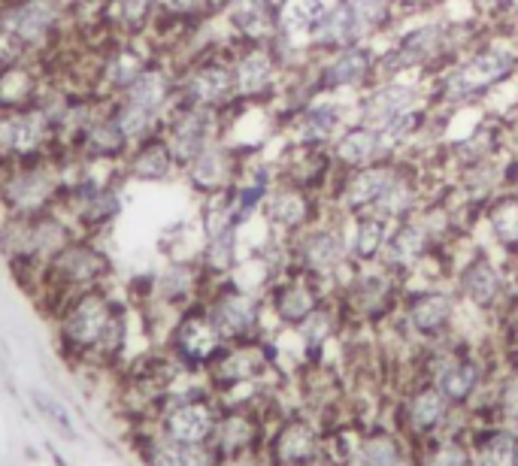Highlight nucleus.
Here are the masks:
<instances>
[{"mask_svg":"<svg viewBox=\"0 0 518 466\" xmlns=\"http://www.w3.org/2000/svg\"><path fill=\"white\" fill-rule=\"evenodd\" d=\"M55 318L61 348L76 361L112 364L127 346V315L107 285L70 297Z\"/></svg>","mask_w":518,"mask_h":466,"instance_id":"obj_1","label":"nucleus"},{"mask_svg":"<svg viewBox=\"0 0 518 466\" xmlns=\"http://www.w3.org/2000/svg\"><path fill=\"white\" fill-rule=\"evenodd\" d=\"M76 236V227L61 209L40 215H0V255L24 282H40L43 269Z\"/></svg>","mask_w":518,"mask_h":466,"instance_id":"obj_2","label":"nucleus"},{"mask_svg":"<svg viewBox=\"0 0 518 466\" xmlns=\"http://www.w3.org/2000/svg\"><path fill=\"white\" fill-rule=\"evenodd\" d=\"M67 188V161L61 154L13 161L0 167V215H40L58 209Z\"/></svg>","mask_w":518,"mask_h":466,"instance_id":"obj_3","label":"nucleus"},{"mask_svg":"<svg viewBox=\"0 0 518 466\" xmlns=\"http://www.w3.org/2000/svg\"><path fill=\"white\" fill-rule=\"evenodd\" d=\"M112 276V260L101 245L94 242V236L79 233L58 258L52 260L43 276H40V291L48 300V306L58 312L70 297L92 288H103Z\"/></svg>","mask_w":518,"mask_h":466,"instance_id":"obj_4","label":"nucleus"},{"mask_svg":"<svg viewBox=\"0 0 518 466\" xmlns=\"http://www.w3.org/2000/svg\"><path fill=\"white\" fill-rule=\"evenodd\" d=\"M0 28L28 58H43L64 28V6L61 0H10L0 10Z\"/></svg>","mask_w":518,"mask_h":466,"instance_id":"obj_5","label":"nucleus"},{"mask_svg":"<svg viewBox=\"0 0 518 466\" xmlns=\"http://www.w3.org/2000/svg\"><path fill=\"white\" fill-rule=\"evenodd\" d=\"M222 406L204 394H170L155 412V430L182 445H213Z\"/></svg>","mask_w":518,"mask_h":466,"instance_id":"obj_6","label":"nucleus"},{"mask_svg":"<svg viewBox=\"0 0 518 466\" xmlns=\"http://www.w3.org/2000/svg\"><path fill=\"white\" fill-rule=\"evenodd\" d=\"M228 339L209 318L206 309H189L170 330V355L185 370H209V364L222 355Z\"/></svg>","mask_w":518,"mask_h":466,"instance_id":"obj_7","label":"nucleus"},{"mask_svg":"<svg viewBox=\"0 0 518 466\" xmlns=\"http://www.w3.org/2000/svg\"><path fill=\"white\" fill-rule=\"evenodd\" d=\"M264 457L270 466H315L325 461V430L306 418H285L267 433Z\"/></svg>","mask_w":518,"mask_h":466,"instance_id":"obj_8","label":"nucleus"},{"mask_svg":"<svg viewBox=\"0 0 518 466\" xmlns=\"http://www.w3.org/2000/svg\"><path fill=\"white\" fill-rule=\"evenodd\" d=\"M161 136L167 140L176 163L185 170L206 145L215 143V110L176 103L164 121V127H161Z\"/></svg>","mask_w":518,"mask_h":466,"instance_id":"obj_9","label":"nucleus"},{"mask_svg":"<svg viewBox=\"0 0 518 466\" xmlns=\"http://www.w3.org/2000/svg\"><path fill=\"white\" fill-rule=\"evenodd\" d=\"M452 415H455V406L427 382V385L416 388L407 397L398 430L407 439H412V443H425V439L436 436V433L449 430Z\"/></svg>","mask_w":518,"mask_h":466,"instance_id":"obj_10","label":"nucleus"},{"mask_svg":"<svg viewBox=\"0 0 518 466\" xmlns=\"http://www.w3.org/2000/svg\"><path fill=\"white\" fill-rule=\"evenodd\" d=\"M204 309L228 342H240L252 337L258 321H261V303H258V297L252 291L240 288V285H224L222 291H215V297L209 300Z\"/></svg>","mask_w":518,"mask_h":466,"instance_id":"obj_11","label":"nucleus"},{"mask_svg":"<svg viewBox=\"0 0 518 466\" xmlns=\"http://www.w3.org/2000/svg\"><path fill=\"white\" fill-rule=\"evenodd\" d=\"M267 433L270 430H264V418L258 412H252V406L246 403L224 406L222 415H218L213 445L218 448L222 457L255 454V452H264Z\"/></svg>","mask_w":518,"mask_h":466,"instance_id":"obj_12","label":"nucleus"},{"mask_svg":"<svg viewBox=\"0 0 518 466\" xmlns=\"http://www.w3.org/2000/svg\"><path fill=\"white\" fill-rule=\"evenodd\" d=\"M515 67V58L504 48H488V52H479L476 58H470L464 67H458L443 85V94L449 101H467V97H476L482 92H488L495 82H500L509 70Z\"/></svg>","mask_w":518,"mask_h":466,"instance_id":"obj_13","label":"nucleus"},{"mask_svg":"<svg viewBox=\"0 0 518 466\" xmlns=\"http://www.w3.org/2000/svg\"><path fill=\"white\" fill-rule=\"evenodd\" d=\"M267 373V355L261 346L252 342H237V346H224L222 355L209 364V379L222 394H233V391L255 385L258 379Z\"/></svg>","mask_w":518,"mask_h":466,"instance_id":"obj_14","label":"nucleus"},{"mask_svg":"<svg viewBox=\"0 0 518 466\" xmlns=\"http://www.w3.org/2000/svg\"><path fill=\"white\" fill-rule=\"evenodd\" d=\"M112 101L134 106V110H143V112H152V116L167 121L173 106L180 103V94H176V85H173V79H170V70L152 61L149 67H145L119 97H112Z\"/></svg>","mask_w":518,"mask_h":466,"instance_id":"obj_15","label":"nucleus"},{"mask_svg":"<svg viewBox=\"0 0 518 466\" xmlns=\"http://www.w3.org/2000/svg\"><path fill=\"white\" fill-rule=\"evenodd\" d=\"M431 385L455 409H467L482 388V366L473 357L443 355L431 366Z\"/></svg>","mask_w":518,"mask_h":466,"instance_id":"obj_16","label":"nucleus"},{"mask_svg":"<svg viewBox=\"0 0 518 466\" xmlns=\"http://www.w3.org/2000/svg\"><path fill=\"white\" fill-rule=\"evenodd\" d=\"M40 58H22L0 67V112L28 110L46 101L43 70L37 67Z\"/></svg>","mask_w":518,"mask_h":466,"instance_id":"obj_17","label":"nucleus"},{"mask_svg":"<svg viewBox=\"0 0 518 466\" xmlns=\"http://www.w3.org/2000/svg\"><path fill=\"white\" fill-rule=\"evenodd\" d=\"M180 103L189 106H204V110H215V106L228 103L237 88H233V70L222 67V64H204L194 67L189 76L182 79V85L176 88Z\"/></svg>","mask_w":518,"mask_h":466,"instance_id":"obj_18","label":"nucleus"},{"mask_svg":"<svg viewBox=\"0 0 518 466\" xmlns=\"http://www.w3.org/2000/svg\"><path fill=\"white\" fill-rule=\"evenodd\" d=\"M176 158L170 152V145L164 136H149V140L136 143L127 149L125 161H121V173L127 179H136V182H164L176 173Z\"/></svg>","mask_w":518,"mask_h":466,"instance_id":"obj_19","label":"nucleus"},{"mask_svg":"<svg viewBox=\"0 0 518 466\" xmlns=\"http://www.w3.org/2000/svg\"><path fill=\"white\" fill-rule=\"evenodd\" d=\"M140 454L145 466H218L222 454L215 445H182L173 439H164L158 430L143 436Z\"/></svg>","mask_w":518,"mask_h":466,"instance_id":"obj_20","label":"nucleus"},{"mask_svg":"<svg viewBox=\"0 0 518 466\" xmlns=\"http://www.w3.org/2000/svg\"><path fill=\"white\" fill-rule=\"evenodd\" d=\"M185 176L194 191L206 194V198H218V194H228L233 185V158L224 145H206L204 152L185 167Z\"/></svg>","mask_w":518,"mask_h":466,"instance_id":"obj_21","label":"nucleus"},{"mask_svg":"<svg viewBox=\"0 0 518 466\" xmlns=\"http://www.w3.org/2000/svg\"><path fill=\"white\" fill-rule=\"evenodd\" d=\"M476 466H518V430L509 424H488V427L467 430Z\"/></svg>","mask_w":518,"mask_h":466,"instance_id":"obj_22","label":"nucleus"},{"mask_svg":"<svg viewBox=\"0 0 518 466\" xmlns=\"http://www.w3.org/2000/svg\"><path fill=\"white\" fill-rule=\"evenodd\" d=\"M361 463L364 466H418L416 443L400 430L373 427L361 433Z\"/></svg>","mask_w":518,"mask_h":466,"instance_id":"obj_23","label":"nucleus"},{"mask_svg":"<svg viewBox=\"0 0 518 466\" xmlns=\"http://www.w3.org/2000/svg\"><path fill=\"white\" fill-rule=\"evenodd\" d=\"M164 0H103V28L112 37H140L155 24Z\"/></svg>","mask_w":518,"mask_h":466,"instance_id":"obj_24","label":"nucleus"},{"mask_svg":"<svg viewBox=\"0 0 518 466\" xmlns=\"http://www.w3.org/2000/svg\"><path fill=\"white\" fill-rule=\"evenodd\" d=\"M452 315H455V303H452L449 294L443 291H425L418 297L409 300L407 306V321L418 337H440L443 330L449 327Z\"/></svg>","mask_w":518,"mask_h":466,"instance_id":"obj_25","label":"nucleus"},{"mask_svg":"<svg viewBox=\"0 0 518 466\" xmlns=\"http://www.w3.org/2000/svg\"><path fill=\"white\" fill-rule=\"evenodd\" d=\"M416 463L418 466H476L470 443L464 433L443 430L436 436L416 443Z\"/></svg>","mask_w":518,"mask_h":466,"instance_id":"obj_26","label":"nucleus"},{"mask_svg":"<svg viewBox=\"0 0 518 466\" xmlns=\"http://www.w3.org/2000/svg\"><path fill=\"white\" fill-rule=\"evenodd\" d=\"M321 15H325V4L321 0H282L277 10V34L285 43L301 46V40L312 37Z\"/></svg>","mask_w":518,"mask_h":466,"instance_id":"obj_27","label":"nucleus"},{"mask_svg":"<svg viewBox=\"0 0 518 466\" xmlns=\"http://www.w3.org/2000/svg\"><path fill=\"white\" fill-rule=\"evenodd\" d=\"M367 34L370 31L364 28V22L358 19V13L352 10L349 0L337 4L334 10H328L312 31L315 43H321V46H352Z\"/></svg>","mask_w":518,"mask_h":466,"instance_id":"obj_28","label":"nucleus"},{"mask_svg":"<svg viewBox=\"0 0 518 466\" xmlns=\"http://www.w3.org/2000/svg\"><path fill=\"white\" fill-rule=\"evenodd\" d=\"M427 251V231L422 224H403L385 240L382 258L388 269H409L416 267Z\"/></svg>","mask_w":518,"mask_h":466,"instance_id":"obj_29","label":"nucleus"},{"mask_svg":"<svg viewBox=\"0 0 518 466\" xmlns=\"http://www.w3.org/2000/svg\"><path fill=\"white\" fill-rule=\"evenodd\" d=\"M416 97H418L416 88H407V85L382 88V92H376L367 103H364V125L382 130L388 121L398 119L400 112H409Z\"/></svg>","mask_w":518,"mask_h":466,"instance_id":"obj_30","label":"nucleus"},{"mask_svg":"<svg viewBox=\"0 0 518 466\" xmlns=\"http://www.w3.org/2000/svg\"><path fill=\"white\" fill-rule=\"evenodd\" d=\"M461 291L467 294V300H473L476 306H495L500 300V294H504V276H500V269L491 264V260H473L470 267L464 269V276H461Z\"/></svg>","mask_w":518,"mask_h":466,"instance_id":"obj_31","label":"nucleus"},{"mask_svg":"<svg viewBox=\"0 0 518 466\" xmlns=\"http://www.w3.org/2000/svg\"><path fill=\"white\" fill-rule=\"evenodd\" d=\"M233 88L242 97L261 94L273 79V55L267 48H249L242 58L233 64Z\"/></svg>","mask_w":518,"mask_h":466,"instance_id":"obj_32","label":"nucleus"},{"mask_svg":"<svg viewBox=\"0 0 518 466\" xmlns=\"http://www.w3.org/2000/svg\"><path fill=\"white\" fill-rule=\"evenodd\" d=\"M315 309H319L315 294L310 285H303V282H285L273 291V312H277L285 324L301 327Z\"/></svg>","mask_w":518,"mask_h":466,"instance_id":"obj_33","label":"nucleus"},{"mask_svg":"<svg viewBox=\"0 0 518 466\" xmlns=\"http://www.w3.org/2000/svg\"><path fill=\"white\" fill-rule=\"evenodd\" d=\"M346 260V242L339 240L334 231H321L312 233L310 240L303 242V264L312 269V273H334V269L343 267Z\"/></svg>","mask_w":518,"mask_h":466,"instance_id":"obj_34","label":"nucleus"},{"mask_svg":"<svg viewBox=\"0 0 518 466\" xmlns=\"http://www.w3.org/2000/svg\"><path fill=\"white\" fill-rule=\"evenodd\" d=\"M231 24L249 40H261L277 28L270 19V0H231Z\"/></svg>","mask_w":518,"mask_h":466,"instance_id":"obj_35","label":"nucleus"},{"mask_svg":"<svg viewBox=\"0 0 518 466\" xmlns=\"http://www.w3.org/2000/svg\"><path fill=\"white\" fill-rule=\"evenodd\" d=\"M382 149H385V145H382V136H379V130L361 125V127L349 130V134L339 140L337 154L346 163H352V167H367V163L373 161Z\"/></svg>","mask_w":518,"mask_h":466,"instance_id":"obj_36","label":"nucleus"},{"mask_svg":"<svg viewBox=\"0 0 518 466\" xmlns=\"http://www.w3.org/2000/svg\"><path fill=\"white\" fill-rule=\"evenodd\" d=\"M394 182V173L385 167H373V170H364L352 179V185L346 188V207L361 209V207H373V203L382 198L385 188Z\"/></svg>","mask_w":518,"mask_h":466,"instance_id":"obj_37","label":"nucleus"},{"mask_svg":"<svg viewBox=\"0 0 518 466\" xmlns=\"http://www.w3.org/2000/svg\"><path fill=\"white\" fill-rule=\"evenodd\" d=\"M370 70V55L364 48H346L337 61L328 64L325 76V88H349V85H358V82L367 76Z\"/></svg>","mask_w":518,"mask_h":466,"instance_id":"obj_38","label":"nucleus"},{"mask_svg":"<svg viewBox=\"0 0 518 466\" xmlns=\"http://www.w3.org/2000/svg\"><path fill=\"white\" fill-rule=\"evenodd\" d=\"M198 276L189 264H170L155 279V294L170 306H185V300L194 294Z\"/></svg>","mask_w":518,"mask_h":466,"instance_id":"obj_39","label":"nucleus"},{"mask_svg":"<svg viewBox=\"0 0 518 466\" xmlns=\"http://www.w3.org/2000/svg\"><path fill=\"white\" fill-rule=\"evenodd\" d=\"M440 40H443L440 28H422V31H416V34H409L407 40H403L400 52H394V64H398V70L431 58L436 48H440Z\"/></svg>","mask_w":518,"mask_h":466,"instance_id":"obj_40","label":"nucleus"},{"mask_svg":"<svg viewBox=\"0 0 518 466\" xmlns=\"http://www.w3.org/2000/svg\"><path fill=\"white\" fill-rule=\"evenodd\" d=\"M267 215H270V222L279 224V227H297L306 215V203H303L301 194L279 191L267 200Z\"/></svg>","mask_w":518,"mask_h":466,"instance_id":"obj_41","label":"nucleus"},{"mask_svg":"<svg viewBox=\"0 0 518 466\" xmlns=\"http://www.w3.org/2000/svg\"><path fill=\"white\" fill-rule=\"evenodd\" d=\"M385 224L382 218H361L358 222V231H355V240H352V251L358 255L361 260H370L376 258L379 251L385 249Z\"/></svg>","mask_w":518,"mask_h":466,"instance_id":"obj_42","label":"nucleus"},{"mask_svg":"<svg viewBox=\"0 0 518 466\" xmlns=\"http://www.w3.org/2000/svg\"><path fill=\"white\" fill-rule=\"evenodd\" d=\"M337 121H339V110H337V106L334 103H319V106H312V110L303 116L301 134L306 136V140H325V136L334 134Z\"/></svg>","mask_w":518,"mask_h":466,"instance_id":"obj_43","label":"nucleus"},{"mask_svg":"<svg viewBox=\"0 0 518 466\" xmlns=\"http://www.w3.org/2000/svg\"><path fill=\"white\" fill-rule=\"evenodd\" d=\"M495 409H497V421L500 424H509V427L518 430V370L509 373L506 379L500 382Z\"/></svg>","mask_w":518,"mask_h":466,"instance_id":"obj_44","label":"nucleus"},{"mask_svg":"<svg viewBox=\"0 0 518 466\" xmlns=\"http://www.w3.org/2000/svg\"><path fill=\"white\" fill-rule=\"evenodd\" d=\"M34 406H37V412L46 418V424H52V427L58 433H64V436H76V430H73V418H70L67 409H64V403H58L55 397L40 394V391H37Z\"/></svg>","mask_w":518,"mask_h":466,"instance_id":"obj_45","label":"nucleus"},{"mask_svg":"<svg viewBox=\"0 0 518 466\" xmlns=\"http://www.w3.org/2000/svg\"><path fill=\"white\" fill-rule=\"evenodd\" d=\"M409 203H412L409 188H407V185H400L398 179H394V182L385 188L382 198H379V200L373 203V209H376L382 218H394V215H403V212L409 209Z\"/></svg>","mask_w":518,"mask_h":466,"instance_id":"obj_46","label":"nucleus"},{"mask_svg":"<svg viewBox=\"0 0 518 466\" xmlns=\"http://www.w3.org/2000/svg\"><path fill=\"white\" fill-rule=\"evenodd\" d=\"M491 227L500 236V242H518V203H504L491 215Z\"/></svg>","mask_w":518,"mask_h":466,"instance_id":"obj_47","label":"nucleus"},{"mask_svg":"<svg viewBox=\"0 0 518 466\" xmlns=\"http://www.w3.org/2000/svg\"><path fill=\"white\" fill-rule=\"evenodd\" d=\"M301 337L310 342V346H321L330 337V315L325 309H315V312L301 324Z\"/></svg>","mask_w":518,"mask_h":466,"instance_id":"obj_48","label":"nucleus"},{"mask_svg":"<svg viewBox=\"0 0 518 466\" xmlns=\"http://www.w3.org/2000/svg\"><path fill=\"white\" fill-rule=\"evenodd\" d=\"M412 127H416V112H400L398 119H391L388 125L379 130V136H382V145L388 149V145H394V143H400L403 136H409L412 134Z\"/></svg>","mask_w":518,"mask_h":466,"instance_id":"obj_49","label":"nucleus"},{"mask_svg":"<svg viewBox=\"0 0 518 466\" xmlns=\"http://www.w3.org/2000/svg\"><path fill=\"white\" fill-rule=\"evenodd\" d=\"M349 4H352V10L358 13V19L364 22V28H367V31H373L388 13L385 0H349Z\"/></svg>","mask_w":518,"mask_h":466,"instance_id":"obj_50","label":"nucleus"},{"mask_svg":"<svg viewBox=\"0 0 518 466\" xmlns=\"http://www.w3.org/2000/svg\"><path fill=\"white\" fill-rule=\"evenodd\" d=\"M228 0H164V6L170 13H180V15H194V13H209L224 6Z\"/></svg>","mask_w":518,"mask_h":466,"instance_id":"obj_51","label":"nucleus"},{"mask_svg":"<svg viewBox=\"0 0 518 466\" xmlns=\"http://www.w3.org/2000/svg\"><path fill=\"white\" fill-rule=\"evenodd\" d=\"M513 324H515V333H518V303H515V309H513Z\"/></svg>","mask_w":518,"mask_h":466,"instance_id":"obj_52","label":"nucleus"},{"mask_svg":"<svg viewBox=\"0 0 518 466\" xmlns=\"http://www.w3.org/2000/svg\"><path fill=\"white\" fill-rule=\"evenodd\" d=\"M485 4H500V0H485Z\"/></svg>","mask_w":518,"mask_h":466,"instance_id":"obj_53","label":"nucleus"},{"mask_svg":"<svg viewBox=\"0 0 518 466\" xmlns=\"http://www.w3.org/2000/svg\"><path fill=\"white\" fill-rule=\"evenodd\" d=\"M513 4H515V6H518V0H513Z\"/></svg>","mask_w":518,"mask_h":466,"instance_id":"obj_54","label":"nucleus"}]
</instances>
